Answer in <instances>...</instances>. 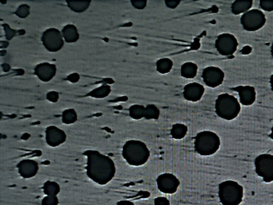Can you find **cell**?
Instances as JSON below:
<instances>
[{"label":"cell","instance_id":"5b68a950","mask_svg":"<svg viewBox=\"0 0 273 205\" xmlns=\"http://www.w3.org/2000/svg\"><path fill=\"white\" fill-rule=\"evenodd\" d=\"M218 195L223 205H240L243 200L244 189L235 181H224L219 184Z\"/></svg>","mask_w":273,"mask_h":205},{"label":"cell","instance_id":"d590c367","mask_svg":"<svg viewBox=\"0 0 273 205\" xmlns=\"http://www.w3.org/2000/svg\"><path fill=\"white\" fill-rule=\"evenodd\" d=\"M116 205H134L133 202L127 201V200H124V201H119L117 203Z\"/></svg>","mask_w":273,"mask_h":205},{"label":"cell","instance_id":"ffe728a7","mask_svg":"<svg viewBox=\"0 0 273 205\" xmlns=\"http://www.w3.org/2000/svg\"><path fill=\"white\" fill-rule=\"evenodd\" d=\"M197 72H198V65L192 62H186L185 64H182V69H181V73L183 78H194L196 77Z\"/></svg>","mask_w":273,"mask_h":205},{"label":"cell","instance_id":"83f0119b","mask_svg":"<svg viewBox=\"0 0 273 205\" xmlns=\"http://www.w3.org/2000/svg\"><path fill=\"white\" fill-rule=\"evenodd\" d=\"M29 11H30V8L28 4H22L21 6H19L16 11V15L18 16V18H26L29 15Z\"/></svg>","mask_w":273,"mask_h":205},{"label":"cell","instance_id":"cb8c5ba5","mask_svg":"<svg viewBox=\"0 0 273 205\" xmlns=\"http://www.w3.org/2000/svg\"><path fill=\"white\" fill-rule=\"evenodd\" d=\"M43 191L46 196H57L60 193V184L53 181H46L43 185Z\"/></svg>","mask_w":273,"mask_h":205},{"label":"cell","instance_id":"52a82bcc","mask_svg":"<svg viewBox=\"0 0 273 205\" xmlns=\"http://www.w3.org/2000/svg\"><path fill=\"white\" fill-rule=\"evenodd\" d=\"M256 173L266 183L273 181V156L263 154L256 157L254 161Z\"/></svg>","mask_w":273,"mask_h":205},{"label":"cell","instance_id":"1f68e13d","mask_svg":"<svg viewBox=\"0 0 273 205\" xmlns=\"http://www.w3.org/2000/svg\"><path fill=\"white\" fill-rule=\"evenodd\" d=\"M46 99L48 100L50 102L56 103L60 99V94L56 91H50L46 94Z\"/></svg>","mask_w":273,"mask_h":205},{"label":"cell","instance_id":"44dd1931","mask_svg":"<svg viewBox=\"0 0 273 205\" xmlns=\"http://www.w3.org/2000/svg\"><path fill=\"white\" fill-rule=\"evenodd\" d=\"M187 131H188V129L186 124H175L172 126L170 133H171L172 138L180 140L186 137Z\"/></svg>","mask_w":273,"mask_h":205},{"label":"cell","instance_id":"4dcf8cb0","mask_svg":"<svg viewBox=\"0 0 273 205\" xmlns=\"http://www.w3.org/2000/svg\"><path fill=\"white\" fill-rule=\"evenodd\" d=\"M131 3L134 8L137 10H143L147 5V0H132Z\"/></svg>","mask_w":273,"mask_h":205},{"label":"cell","instance_id":"ac0fdd59","mask_svg":"<svg viewBox=\"0 0 273 205\" xmlns=\"http://www.w3.org/2000/svg\"><path fill=\"white\" fill-rule=\"evenodd\" d=\"M62 36L67 43L76 42L79 39V34L75 25L68 24L62 30Z\"/></svg>","mask_w":273,"mask_h":205},{"label":"cell","instance_id":"8992f818","mask_svg":"<svg viewBox=\"0 0 273 205\" xmlns=\"http://www.w3.org/2000/svg\"><path fill=\"white\" fill-rule=\"evenodd\" d=\"M241 22L245 30L253 32L265 26L266 22V16L259 10H251L242 15Z\"/></svg>","mask_w":273,"mask_h":205},{"label":"cell","instance_id":"484cf974","mask_svg":"<svg viewBox=\"0 0 273 205\" xmlns=\"http://www.w3.org/2000/svg\"><path fill=\"white\" fill-rule=\"evenodd\" d=\"M77 121V112L72 108L67 109L64 111L62 113V121L64 124H74Z\"/></svg>","mask_w":273,"mask_h":205},{"label":"cell","instance_id":"7c38bea8","mask_svg":"<svg viewBox=\"0 0 273 205\" xmlns=\"http://www.w3.org/2000/svg\"><path fill=\"white\" fill-rule=\"evenodd\" d=\"M67 140L65 131L56 126H48L46 129V141L50 147H58Z\"/></svg>","mask_w":273,"mask_h":205},{"label":"cell","instance_id":"7a4b0ae2","mask_svg":"<svg viewBox=\"0 0 273 205\" xmlns=\"http://www.w3.org/2000/svg\"><path fill=\"white\" fill-rule=\"evenodd\" d=\"M122 156L131 166H140L147 163L151 152L143 142L130 140L123 146Z\"/></svg>","mask_w":273,"mask_h":205},{"label":"cell","instance_id":"8fae6325","mask_svg":"<svg viewBox=\"0 0 273 205\" xmlns=\"http://www.w3.org/2000/svg\"><path fill=\"white\" fill-rule=\"evenodd\" d=\"M205 83L210 88H217L220 86L224 80V71L216 66H209L203 71L202 74Z\"/></svg>","mask_w":273,"mask_h":205},{"label":"cell","instance_id":"d6a6232c","mask_svg":"<svg viewBox=\"0 0 273 205\" xmlns=\"http://www.w3.org/2000/svg\"><path fill=\"white\" fill-rule=\"evenodd\" d=\"M155 205H170V202L168 198H163V197H158L155 198Z\"/></svg>","mask_w":273,"mask_h":205},{"label":"cell","instance_id":"ba28073f","mask_svg":"<svg viewBox=\"0 0 273 205\" xmlns=\"http://www.w3.org/2000/svg\"><path fill=\"white\" fill-rule=\"evenodd\" d=\"M42 41L46 49L51 53L59 52L64 46L62 33L57 28L46 29L42 35Z\"/></svg>","mask_w":273,"mask_h":205},{"label":"cell","instance_id":"74e56055","mask_svg":"<svg viewBox=\"0 0 273 205\" xmlns=\"http://www.w3.org/2000/svg\"><path fill=\"white\" fill-rule=\"evenodd\" d=\"M269 137H270V138H272V139H273V128H272V133H271V134H270Z\"/></svg>","mask_w":273,"mask_h":205},{"label":"cell","instance_id":"9a60e30c","mask_svg":"<svg viewBox=\"0 0 273 205\" xmlns=\"http://www.w3.org/2000/svg\"><path fill=\"white\" fill-rule=\"evenodd\" d=\"M18 173L24 179L35 177L38 173V163L34 160H23L18 164Z\"/></svg>","mask_w":273,"mask_h":205},{"label":"cell","instance_id":"5bb4252c","mask_svg":"<svg viewBox=\"0 0 273 205\" xmlns=\"http://www.w3.org/2000/svg\"><path fill=\"white\" fill-rule=\"evenodd\" d=\"M205 94V87L203 85L192 82L189 84L186 85L183 91V96L186 101L197 102L201 100Z\"/></svg>","mask_w":273,"mask_h":205},{"label":"cell","instance_id":"f35d334b","mask_svg":"<svg viewBox=\"0 0 273 205\" xmlns=\"http://www.w3.org/2000/svg\"><path fill=\"white\" fill-rule=\"evenodd\" d=\"M272 55H273V45H272Z\"/></svg>","mask_w":273,"mask_h":205},{"label":"cell","instance_id":"9c48e42d","mask_svg":"<svg viewBox=\"0 0 273 205\" xmlns=\"http://www.w3.org/2000/svg\"><path fill=\"white\" fill-rule=\"evenodd\" d=\"M238 41L231 34H222L216 41V48L223 56H229L236 52Z\"/></svg>","mask_w":273,"mask_h":205},{"label":"cell","instance_id":"2e32d148","mask_svg":"<svg viewBox=\"0 0 273 205\" xmlns=\"http://www.w3.org/2000/svg\"><path fill=\"white\" fill-rule=\"evenodd\" d=\"M240 96V102L244 106H251L256 101L255 89L252 86H238L235 88Z\"/></svg>","mask_w":273,"mask_h":205},{"label":"cell","instance_id":"d4e9b609","mask_svg":"<svg viewBox=\"0 0 273 205\" xmlns=\"http://www.w3.org/2000/svg\"><path fill=\"white\" fill-rule=\"evenodd\" d=\"M129 115L133 120H141L145 116V107L142 105L130 106Z\"/></svg>","mask_w":273,"mask_h":205},{"label":"cell","instance_id":"f546056e","mask_svg":"<svg viewBox=\"0 0 273 205\" xmlns=\"http://www.w3.org/2000/svg\"><path fill=\"white\" fill-rule=\"evenodd\" d=\"M260 8L266 11H273V0H260Z\"/></svg>","mask_w":273,"mask_h":205},{"label":"cell","instance_id":"e575fe53","mask_svg":"<svg viewBox=\"0 0 273 205\" xmlns=\"http://www.w3.org/2000/svg\"><path fill=\"white\" fill-rule=\"evenodd\" d=\"M67 79H68V81H70V82L76 83V82L79 81L80 76L77 74V73H72V74L69 75V76L67 77Z\"/></svg>","mask_w":273,"mask_h":205},{"label":"cell","instance_id":"4316f807","mask_svg":"<svg viewBox=\"0 0 273 205\" xmlns=\"http://www.w3.org/2000/svg\"><path fill=\"white\" fill-rule=\"evenodd\" d=\"M160 117V110L155 105H148L145 107V116L146 120H158Z\"/></svg>","mask_w":273,"mask_h":205},{"label":"cell","instance_id":"6da1fadb","mask_svg":"<svg viewBox=\"0 0 273 205\" xmlns=\"http://www.w3.org/2000/svg\"><path fill=\"white\" fill-rule=\"evenodd\" d=\"M86 172L91 181L100 185H105L112 181L116 173L115 164L110 157L97 150H88Z\"/></svg>","mask_w":273,"mask_h":205},{"label":"cell","instance_id":"3957f363","mask_svg":"<svg viewBox=\"0 0 273 205\" xmlns=\"http://www.w3.org/2000/svg\"><path fill=\"white\" fill-rule=\"evenodd\" d=\"M216 113L225 121H233L237 118L241 112V104L235 96L229 94H222L218 96L215 104Z\"/></svg>","mask_w":273,"mask_h":205},{"label":"cell","instance_id":"4fadbf2b","mask_svg":"<svg viewBox=\"0 0 273 205\" xmlns=\"http://www.w3.org/2000/svg\"><path fill=\"white\" fill-rule=\"evenodd\" d=\"M57 67L55 64L49 63H42L36 65L35 68V74L36 77L44 82L51 81L56 75Z\"/></svg>","mask_w":273,"mask_h":205},{"label":"cell","instance_id":"f1b7e54d","mask_svg":"<svg viewBox=\"0 0 273 205\" xmlns=\"http://www.w3.org/2000/svg\"><path fill=\"white\" fill-rule=\"evenodd\" d=\"M59 205V199L57 196H46L42 199V205Z\"/></svg>","mask_w":273,"mask_h":205},{"label":"cell","instance_id":"836d02e7","mask_svg":"<svg viewBox=\"0 0 273 205\" xmlns=\"http://www.w3.org/2000/svg\"><path fill=\"white\" fill-rule=\"evenodd\" d=\"M165 4L170 9H175L181 4V0H165Z\"/></svg>","mask_w":273,"mask_h":205},{"label":"cell","instance_id":"277c9868","mask_svg":"<svg viewBox=\"0 0 273 205\" xmlns=\"http://www.w3.org/2000/svg\"><path fill=\"white\" fill-rule=\"evenodd\" d=\"M220 138L212 131H201L194 140V149L200 156H212L220 148Z\"/></svg>","mask_w":273,"mask_h":205},{"label":"cell","instance_id":"603a6c76","mask_svg":"<svg viewBox=\"0 0 273 205\" xmlns=\"http://www.w3.org/2000/svg\"><path fill=\"white\" fill-rule=\"evenodd\" d=\"M173 64H174L171 60L167 59V58L161 59L157 62V70L161 74H167L171 71Z\"/></svg>","mask_w":273,"mask_h":205},{"label":"cell","instance_id":"30bf717a","mask_svg":"<svg viewBox=\"0 0 273 205\" xmlns=\"http://www.w3.org/2000/svg\"><path fill=\"white\" fill-rule=\"evenodd\" d=\"M159 191L166 194H174L178 190L180 181L171 173H163L158 176L157 180Z\"/></svg>","mask_w":273,"mask_h":205},{"label":"cell","instance_id":"8d00e7d4","mask_svg":"<svg viewBox=\"0 0 273 205\" xmlns=\"http://www.w3.org/2000/svg\"><path fill=\"white\" fill-rule=\"evenodd\" d=\"M270 82H271V87L273 91V75H272V77L270 78Z\"/></svg>","mask_w":273,"mask_h":205},{"label":"cell","instance_id":"e0dca14e","mask_svg":"<svg viewBox=\"0 0 273 205\" xmlns=\"http://www.w3.org/2000/svg\"><path fill=\"white\" fill-rule=\"evenodd\" d=\"M253 1L252 0H236L232 4L231 11L234 15L242 14L249 11L252 8Z\"/></svg>","mask_w":273,"mask_h":205},{"label":"cell","instance_id":"7402d4cb","mask_svg":"<svg viewBox=\"0 0 273 205\" xmlns=\"http://www.w3.org/2000/svg\"><path fill=\"white\" fill-rule=\"evenodd\" d=\"M111 93V88L109 85H102L96 89H93L89 96L93 97V98H97V99H102L105 98L107 96H109V94Z\"/></svg>","mask_w":273,"mask_h":205},{"label":"cell","instance_id":"d6986e66","mask_svg":"<svg viewBox=\"0 0 273 205\" xmlns=\"http://www.w3.org/2000/svg\"><path fill=\"white\" fill-rule=\"evenodd\" d=\"M67 5L71 11L77 13H82L87 11L91 4V0H67Z\"/></svg>","mask_w":273,"mask_h":205}]
</instances>
